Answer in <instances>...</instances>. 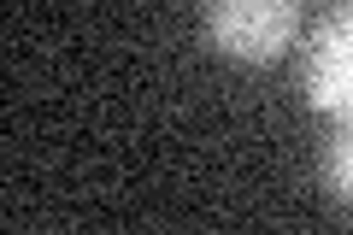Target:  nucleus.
<instances>
[{
    "instance_id": "obj_2",
    "label": "nucleus",
    "mask_w": 353,
    "mask_h": 235,
    "mask_svg": "<svg viewBox=\"0 0 353 235\" xmlns=\"http://www.w3.org/2000/svg\"><path fill=\"white\" fill-rule=\"evenodd\" d=\"M301 88H306V106L324 112L330 124L353 118V6H341L318 24L312 48H306Z\"/></svg>"
},
{
    "instance_id": "obj_3",
    "label": "nucleus",
    "mask_w": 353,
    "mask_h": 235,
    "mask_svg": "<svg viewBox=\"0 0 353 235\" xmlns=\"http://www.w3.org/2000/svg\"><path fill=\"white\" fill-rule=\"evenodd\" d=\"M324 183L353 206V118L336 124V136H330V147H324Z\"/></svg>"
},
{
    "instance_id": "obj_1",
    "label": "nucleus",
    "mask_w": 353,
    "mask_h": 235,
    "mask_svg": "<svg viewBox=\"0 0 353 235\" xmlns=\"http://www.w3.org/2000/svg\"><path fill=\"white\" fill-rule=\"evenodd\" d=\"M301 30L294 0H206V41L241 65H271Z\"/></svg>"
}]
</instances>
